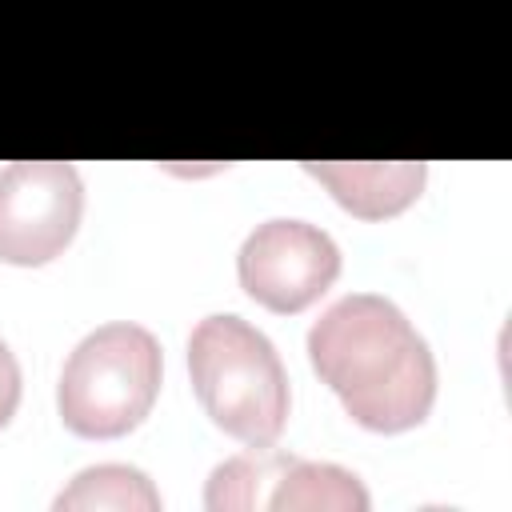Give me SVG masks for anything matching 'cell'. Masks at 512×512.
I'll return each instance as SVG.
<instances>
[{
  "mask_svg": "<svg viewBox=\"0 0 512 512\" xmlns=\"http://www.w3.org/2000/svg\"><path fill=\"white\" fill-rule=\"evenodd\" d=\"M236 276L256 304L292 316L332 288V280L340 276V248L324 228L276 216L244 236Z\"/></svg>",
  "mask_w": 512,
  "mask_h": 512,
  "instance_id": "obj_5",
  "label": "cell"
},
{
  "mask_svg": "<svg viewBox=\"0 0 512 512\" xmlns=\"http://www.w3.org/2000/svg\"><path fill=\"white\" fill-rule=\"evenodd\" d=\"M308 360L368 432H408L436 404V356L388 296L352 292L324 308L308 328Z\"/></svg>",
  "mask_w": 512,
  "mask_h": 512,
  "instance_id": "obj_1",
  "label": "cell"
},
{
  "mask_svg": "<svg viewBox=\"0 0 512 512\" xmlns=\"http://www.w3.org/2000/svg\"><path fill=\"white\" fill-rule=\"evenodd\" d=\"M164 352L144 324L112 320L92 328L64 360L56 408L68 432L116 440L144 424L160 396Z\"/></svg>",
  "mask_w": 512,
  "mask_h": 512,
  "instance_id": "obj_3",
  "label": "cell"
},
{
  "mask_svg": "<svg viewBox=\"0 0 512 512\" xmlns=\"http://www.w3.org/2000/svg\"><path fill=\"white\" fill-rule=\"evenodd\" d=\"M372 504L368 488L360 484L356 472L340 468V464H320V460H300L288 452L272 492H268V508L272 512H364Z\"/></svg>",
  "mask_w": 512,
  "mask_h": 512,
  "instance_id": "obj_7",
  "label": "cell"
},
{
  "mask_svg": "<svg viewBox=\"0 0 512 512\" xmlns=\"http://www.w3.org/2000/svg\"><path fill=\"white\" fill-rule=\"evenodd\" d=\"M304 172L316 176L332 192V200L360 220L396 216L424 188L420 160H304Z\"/></svg>",
  "mask_w": 512,
  "mask_h": 512,
  "instance_id": "obj_6",
  "label": "cell"
},
{
  "mask_svg": "<svg viewBox=\"0 0 512 512\" xmlns=\"http://www.w3.org/2000/svg\"><path fill=\"white\" fill-rule=\"evenodd\" d=\"M188 376L216 428L248 448L280 440L292 408L288 372L276 344L232 312L204 316L188 336Z\"/></svg>",
  "mask_w": 512,
  "mask_h": 512,
  "instance_id": "obj_2",
  "label": "cell"
},
{
  "mask_svg": "<svg viewBox=\"0 0 512 512\" xmlns=\"http://www.w3.org/2000/svg\"><path fill=\"white\" fill-rule=\"evenodd\" d=\"M20 388H24V380H20V364H16L12 348L0 340V428L16 416V408H20Z\"/></svg>",
  "mask_w": 512,
  "mask_h": 512,
  "instance_id": "obj_10",
  "label": "cell"
},
{
  "mask_svg": "<svg viewBox=\"0 0 512 512\" xmlns=\"http://www.w3.org/2000/svg\"><path fill=\"white\" fill-rule=\"evenodd\" d=\"M284 460H288V452H272V444H268V448H252L244 456L216 464L208 476V488H204V508H212V512L268 508V492H272Z\"/></svg>",
  "mask_w": 512,
  "mask_h": 512,
  "instance_id": "obj_9",
  "label": "cell"
},
{
  "mask_svg": "<svg viewBox=\"0 0 512 512\" xmlns=\"http://www.w3.org/2000/svg\"><path fill=\"white\" fill-rule=\"evenodd\" d=\"M84 216V180L68 160H12L0 168V260L40 268L56 260Z\"/></svg>",
  "mask_w": 512,
  "mask_h": 512,
  "instance_id": "obj_4",
  "label": "cell"
},
{
  "mask_svg": "<svg viewBox=\"0 0 512 512\" xmlns=\"http://www.w3.org/2000/svg\"><path fill=\"white\" fill-rule=\"evenodd\" d=\"M52 508L68 512H160V492L152 480L132 464H96L68 480V488L56 492Z\"/></svg>",
  "mask_w": 512,
  "mask_h": 512,
  "instance_id": "obj_8",
  "label": "cell"
}]
</instances>
